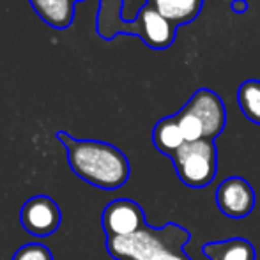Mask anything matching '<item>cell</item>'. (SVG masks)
<instances>
[{
  "mask_svg": "<svg viewBox=\"0 0 260 260\" xmlns=\"http://www.w3.org/2000/svg\"><path fill=\"white\" fill-rule=\"evenodd\" d=\"M172 163L182 184L191 189L206 188L218 174V149L214 140L184 144L172 156Z\"/></svg>",
  "mask_w": 260,
  "mask_h": 260,
  "instance_id": "3957f363",
  "label": "cell"
},
{
  "mask_svg": "<svg viewBox=\"0 0 260 260\" xmlns=\"http://www.w3.org/2000/svg\"><path fill=\"white\" fill-rule=\"evenodd\" d=\"M76 2H80V0H76Z\"/></svg>",
  "mask_w": 260,
  "mask_h": 260,
  "instance_id": "2e32d148",
  "label": "cell"
},
{
  "mask_svg": "<svg viewBox=\"0 0 260 260\" xmlns=\"http://www.w3.org/2000/svg\"><path fill=\"white\" fill-rule=\"evenodd\" d=\"M145 212L131 199H115L103 209L101 226L106 237H127L145 225Z\"/></svg>",
  "mask_w": 260,
  "mask_h": 260,
  "instance_id": "5b68a950",
  "label": "cell"
},
{
  "mask_svg": "<svg viewBox=\"0 0 260 260\" xmlns=\"http://www.w3.org/2000/svg\"><path fill=\"white\" fill-rule=\"evenodd\" d=\"M133 23V34L140 36V39L152 50H167L172 46L177 36V25L168 21L165 16L145 4L140 11H138L137 18Z\"/></svg>",
  "mask_w": 260,
  "mask_h": 260,
  "instance_id": "ba28073f",
  "label": "cell"
},
{
  "mask_svg": "<svg viewBox=\"0 0 260 260\" xmlns=\"http://www.w3.org/2000/svg\"><path fill=\"white\" fill-rule=\"evenodd\" d=\"M200 122L204 140H214L223 133L226 124V110L223 100L211 89H199L182 106Z\"/></svg>",
  "mask_w": 260,
  "mask_h": 260,
  "instance_id": "277c9868",
  "label": "cell"
},
{
  "mask_svg": "<svg viewBox=\"0 0 260 260\" xmlns=\"http://www.w3.org/2000/svg\"><path fill=\"white\" fill-rule=\"evenodd\" d=\"M147 4L177 27L195 21L204 7V0H147Z\"/></svg>",
  "mask_w": 260,
  "mask_h": 260,
  "instance_id": "8fae6325",
  "label": "cell"
},
{
  "mask_svg": "<svg viewBox=\"0 0 260 260\" xmlns=\"http://www.w3.org/2000/svg\"><path fill=\"white\" fill-rule=\"evenodd\" d=\"M202 251L209 260H257L255 246L244 237L207 243L204 244Z\"/></svg>",
  "mask_w": 260,
  "mask_h": 260,
  "instance_id": "30bf717a",
  "label": "cell"
},
{
  "mask_svg": "<svg viewBox=\"0 0 260 260\" xmlns=\"http://www.w3.org/2000/svg\"><path fill=\"white\" fill-rule=\"evenodd\" d=\"M62 221L57 202L46 195H36L21 206L20 223L30 236L46 237L58 230Z\"/></svg>",
  "mask_w": 260,
  "mask_h": 260,
  "instance_id": "8992f818",
  "label": "cell"
},
{
  "mask_svg": "<svg viewBox=\"0 0 260 260\" xmlns=\"http://www.w3.org/2000/svg\"><path fill=\"white\" fill-rule=\"evenodd\" d=\"M13 260H53V255L45 244L28 243L13 255Z\"/></svg>",
  "mask_w": 260,
  "mask_h": 260,
  "instance_id": "5bb4252c",
  "label": "cell"
},
{
  "mask_svg": "<svg viewBox=\"0 0 260 260\" xmlns=\"http://www.w3.org/2000/svg\"><path fill=\"white\" fill-rule=\"evenodd\" d=\"M57 140L64 145L68 163L76 177L94 188L113 191L129 179V161L115 145L100 140H76L66 131H57Z\"/></svg>",
  "mask_w": 260,
  "mask_h": 260,
  "instance_id": "6da1fadb",
  "label": "cell"
},
{
  "mask_svg": "<svg viewBox=\"0 0 260 260\" xmlns=\"http://www.w3.org/2000/svg\"><path fill=\"white\" fill-rule=\"evenodd\" d=\"M216 206L232 219H243L250 216L255 207V191L243 177H226L216 189Z\"/></svg>",
  "mask_w": 260,
  "mask_h": 260,
  "instance_id": "52a82bcc",
  "label": "cell"
},
{
  "mask_svg": "<svg viewBox=\"0 0 260 260\" xmlns=\"http://www.w3.org/2000/svg\"><path fill=\"white\" fill-rule=\"evenodd\" d=\"M191 232L179 223L151 226L145 223L127 237H106V251L113 260H191L184 246Z\"/></svg>",
  "mask_w": 260,
  "mask_h": 260,
  "instance_id": "7a4b0ae2",
  "label": "cell"
},
{
  "mask_svg": "<svg viewBox=\"0 0 260 260\" xmlns=\"http://www.w3.org/2000/svg\"><path fill=\"white\" fill-rule=\"evenodd\" d=\"M28 2L34 13L48 27L64 30L73 25L76 0H28Z\"/></svg>",
  "mask_w": 260,
  "mask_h": 260,
  "instance_id": "9c48e42d",
  "label": "cell"
},
{
  "mask_svg": "<svg viewBox=\"0 0 260 260\" xmlns=\"http://www.w3.org/2000/svg\"><path fill=\"white\" fill-rule=\"evenodd\" d=\"M230 6H232V11L236 14H244V13H248V2L246 0H232V4H230Z\"/></svg>",
  "mask_w": 260,
  "mask_h": 260,
  "instance_id": "9a60e30c",
  "label": "cell"
},
{
  "mask_svg": "<svg viewBox=\"0 0 260 260\" xmlns=\"http://www.w3.org/2000/svg\"><path fill=\"white\" fill-rule=\"evenodd\" d=\"M237 103L250 122L260 126V80H246L237 89Z\"/></svg>",
  "mask_w": 260,
  "mask_h": 260,
  "instance_id": "4fadbf2b",
  "label": "cell"
},
{
  "mask_svg": "<svg viewBox=\"0 0 260 260\" xmlns=\"http://www.w3.org/2000/svg\"><path fill=\"white\" fill-rule=\"evenodd\" d=\"M152 144L161 154L168 156L170 159L186 144L175 115H168L157 120L152 129Z\"/></svg>",
  "mask_w": 260,
  "mask_h": 260,
  "instance_id": "7c38bea8",
  "label": "cell"
}]
</instances>
